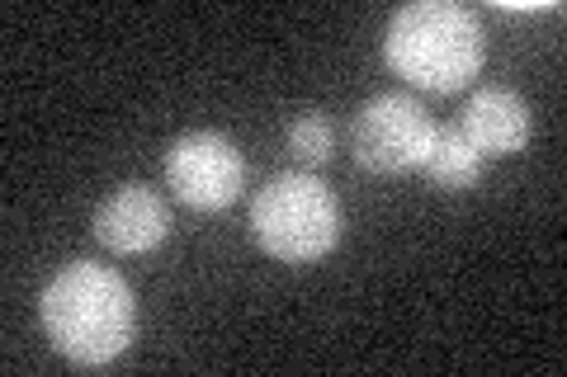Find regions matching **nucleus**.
<instances>
[{"label":"nucleus","mask_w":567,"mask_h":377,"mask_svg":"<svg viewBox=\"0 0 567 377\" xmlns=\"http://www.w3.org/2000/svg\"><path fill=\"white\" fill-rule=\"evenodd\" d=\"M246 185V160L223 133H185L166 151V189L194 212H218L237 203Z\"/></svg>","instance_id":"5"},{"label":"nucleus","mask_w":567,"mask_h":377,"mask_svg":"<svg viewBox=\"0 0 567 377\" xmlns=\"http://www.w3.org/2000/svg\"><path fill=\"white\" fill-rule=\"evenodd\" d=\"M458 128H464V137L477 151H483V160L487 156H516L529 142V109H525V100L516 95V90L487 85L464 104Z\"/></svg>","instance_id":"7"},{"label":"nucleus","mask_w":567,"mask_h":377,"mask_svg":"<svg viewBox=\"0 0 567 377\" xmlns=\"http://www.w3.org/2000/svg\"><path fill=\"white\" fill-rule=\"evenodd\" d=\"M354 160L369 175H412L425 166L435 142V118L412 95H379L354 114Z\"/></svg>","instance_id":"4"},{"label":"nucleus","mask_w":567,"mask_h":377,"mask_svg":"<svg viewBox=\"0 0 567 377\" xmlns=\"http://www.w3.org/2000/svg\"><path fill=\"white\" fill-rule=\"evenodd\" d=\"M91 231L110 255H147L166 241L171 208L152 185H123L95 208Z\"/></svg>","instance_id":"6"},{"label":"nucleus","mask_w":567,"mask_h":377,"mask_svg":"<svg viewBox=\"0 0 567 377\" xmlns=\"http://www.w3.org/2000/svg\"><path fill=\"white\" fill-rule=\"evenodd\" d=\"M421 175L431 179L435 189H445V193L473 189L477 179H483V151H477L473 142L464 137V128H458V123H445V128H435L431 156H425Z\"/></svg>","instance_id":"8"},{"label":"nucleus","mask_w":567,"mask_h":377,"mask_svg":"<svg viewBox=\"0 0 567 377\" xmlns=\"http://www.w3.org/2000/svg\"><path fill=\"white\" fill-rule=\"evenodd\" d=\"M43 331L52 349L76 368H104L133 345L137 297L110 264L71 260L39 297Z\"/></svg>","instance_id":"1"},{"label":"nucleus","mask_w":567,"mask_h":377,"mask_svg":"<svg viewBox=\"0 0 567 377\" xmlns=\"http://www.w3.org/2000/svg\"><path fill=\"white\" fill-rule=\"evenodd\" d=\"M289 151L293 160L303 170H317V166H327L331 151H336V128H331V118L327 114H303L289 128Z\"/></svg>","instance_id":"9"},{"label":"nucleus","mask_w":567,"mask_h":377,"mask_svg":"<svg viewBox=\"0 0 567 377\" xmlns=\"http://www.w3.org/2000/svg\"><path fill=\"white\" fill-rule=\"evenodd\" d=\"M251 231L279 264H312L341 241V203L317 175H275L251 199Z\"/></svg>","instance_id":"3"},{"label":"nucleus","mask_w":567,"mask_h":377,"mask_svg":"<svg viewBox=\"0 0 567 377\" xmlns=\"http://www.w3.org/2000/svg\"><path fill=\"white\" fill-rule=\"evenodd\" d=\"M487 57L483 24L468 6L454 0H416L402 6L383 33V62L398 71L406 85L454 95L464 90Z\"/></svg>","instance_id":"2"}]
</instances>
